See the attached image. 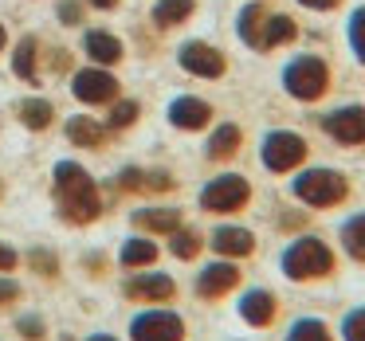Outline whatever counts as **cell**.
Segmentation results:
<instances>
[{"label":"cell","mask_w":365,"mask_h":341,"mask_svg":"<svg viewBox=\"0 0 365 341\" xmlns=\"http://www.w3.org/2000/svg\"><path fill=\"white\" fill-rule=\"evenodd\" d=\"M56 204H59V212H63V220H71V224H91L103 212L95 181H91L87 169L75 165V161H59L56 165Z\"/></svg>","instance_id":"cell-1"},{"label":"cell","mask_w":365,"mask_h":341,"mask_svg":"<svg viewBox=\"0 0 365 341\" xmlns=\"http://www.w3.org/2000/svg\"><path fill=\"white\" fill-rule=\"evenodd\" d=\"M279 267H283V275L291 278V283H318V278H330L334 271H338V255L330 251L326 239L299 236V239H291V247L283 251Z\"/></svg>","instance_id":"cell-2"},{"label":"cell","mask_w":365,"mask_h":341,"mask_svg":"<svg viewBox=\"0 0 365 341\" xmlns=\"http://www.w3.org/2000/svg\"><path fill=\"white\" fill-rule=\"evenodd\" d=\"M291 192H294V200H302L307 208L326 212V208H338L349 200V181L338 169H302L291 181Z\"/></svg>","instance_id":"cell-3"},{"label":"cell","mask_w":365,"mask_h":341,"mask_svg":"<svg viewBox=\"0 0 365 341\" xmlns=\"http://www.w3.org/2000/svg\"><path fill=\"white\" fill-rule=\"evenodd\" d=\"M283 90L299 103H318L330 90V67L318 56H299L283 67Z\"/></svg>","instance_id":"cell-4"},{"label":"cell","mask_w":365,"mask_h":341,"mask_svg":"<svg viewBox=\"0 0 365 341\" xmlns=\"http://www.w3.org/2000/svg\"><path fill=\"white\" fill-rule=\"evenodd\" d=\"M247 200H252V184L240 173H224V177H216V181H208L205 189H200V208L212 212V216L244 212Z\"/></svg>","instance_id":"cell-5"},{"label":"cell","mask_w":365,"mask_h":341,"mask_svg":"<svg viewBox=\"0 0 365 341\" xmlns=\"http://www.w3.org/2000/svg\"><path fill=\"white\" fill-rule=\"evenodd\" d=\"M310 145L302 134H291V130H271L267 137H263V169L267 173H294V169H302V161H307Z\"/></svg>","instance_id":"cell-6"},{"label":"cell","mask_w":365,"mask_h":341,"mask_svg":"<svg viewBox=\"0 0 365 341\" xmlns=\"http://www.w3.org/2000/svg\"><path fill=\"white\" fill-rule=\"evenodd\" d=\"M130 337L134 341H185V322L173 310L153 306V310H142L130 322Z\"/></svg>","instance_id":"cell-7"},{"label":"cell","mask_w":365,"mask_h":341,"mask_svg":"<svg viewBox=\"0 0 365 341\" xmlns=\"http://www.w3.org/2000/svg\"><path fill=\"white\" fill-rule=\"evenodd\" d=\"M240 267H236V259H216V263H208L205 271L197 275V294L205 302H220V298H228L232 290L240 286Z\"/></svg>","instance_id":"cell-8"},{"label":"cell","mask_w":365,"mask_h":341,"mask_svg":"<svg viewBox=\"0 0 365 341\" xmlns=\"http://www.w3.org/2000/svg\"><path fill=\"white\" fill-rule=\"evenodd\" d=\"M322 134L338 145H365V106H338L322 118Z\"/></svg>","instance_id":"cell-9"},{"label":"cell","mask_w":365,"mask_h":341,"mask_svg":"<svg viewBox=\"0 0 365 341\" xmlns=\"http://www.w3.org/2000/svg\"><path fill=\"white\" fill-rule=\"evenodd\" d=\"M177 59H181V67L189 75H197V79H220V75L228 71L224 51H216L212 43H205V40H189L177 51Z\"/></svg>","instance_id":"cell-10"},{"label":"cell","mask_w":365,"mask_h":341,"mask_svg":"<svg viewBox=\"0 0 365 341\" xmlns=\"http://www.w3.org/2000/svg\"><path fill=\"white\" fill-rule=\"evenodd\" d=\"M71 90H75L79 103L103 106V103H114V98H118V79H114L110 71H103V67H87V71L75 75Z\"/></svg>","instance_id":"cell-11"},{"label":"cell","mask_w":365,"mask_h":341,"mask_svg":"<svg viewBox=\"0 0 365 341\" xmlns=\"http://www.w3.org/2000/svg\"><path fill=\"white\" fill-rule=\"evenodd\" d=\"M240 318H244L252 330H271L279 318V298L271 290H263V286H252V290H244V298H240Z\"/></svg>","instance_id":"cell-12"},{"label":"cell","mask_w":365,"mask_h":341,"mask_svg":"<svg viewBox=\"0 0 365 341\" xmlns=\"http://www.w3.org/2000/svg\"><path fill=\"white\" fill-rule=\"evenodd\" d=\"M173 294H177V283L161 271H142L126 283V298L134 302H173Z\"/></svg>","instance_id":"cell-13"},{"label":"cell","mask_w":365,"mask_h":341,"mask_svg":"<svg viewBox=\"0 0 365 341\" xmlns=\"http://www.w3.org/2000/svg\"><path fill=\"white\" fill-rule=\"evenodd\" d=\"M208 243H212V251L220 255V259H247V255L255 251V236L247 228H236V224L216 228Z\"/></svg>","instance_id":"cell-14"},{"label":"cell","mask_w":365,"mask_h":341,"mask_svg":"<svg viewBox=\"0 0 365 341\" xmlns=\"http://www.w3.org/2000/svg\"><path fill=\"white\" fill-rule=\"evenodd\" d=\"M169 122H173L177 130H205L208 122H212V106L197 95H181V98L169 103Z\"/></svg>","instance_id":"cell-15"},{"label":"cell","mask_w":365,"mask_h":341,"mask_svg":"<svg viewBox=\"0 0 365 341\" xmlns=\"http://www.w3.org/2000/svg\"><path fill=\"white\" fill-rule=\"evenodd\" d=\"M267 16H271V9L263 4V0H252V4H244V9H240V24H236V32H240V40H244L247 48L263 51V32H267Z\"/></svg>","instance_id":"cell-16"},{"label":"cell","mask_w":365,"mask_h":341,"mask_svg":"<svg viewBox=\"0 0 365 341\" xmlns=\"http://www.w3.org/2000/svg\"><path fill=\"white\" fill-rule=\"evenodd\" d=\"M134 224L142 231H153V236H173L181 228V212L177 208H138Z\"/></svg>","instance_id":"cell-17"},{"label":"cell","mask_w":365,"mask_h":341,"mask_svg":"<svg viewBox=\"0 0 365 341\" xmlns=\"http://www.w3.org/2000/svg\"><path fill=\"white\" fill-rule=\"evenodd\" d=\"M240 145H244V130L232 126V122H224V126L212 130V137H208V157L212 161H228L240 153Z\"/></svg>","instance_id":"cell-18"},{"label":"cell","mask_w":365,"mask_h":341,"mask_svg":"<svg viewBox=\"0 0 365 341\" xmlns=\"http://www.w3.org/2000/svg\"><path fill=\"white\" fill-rule=\"evenodd\" d=\"M83 48H87L91 63H103V67H110L122 59V43L114 40L110 32H87L83 36Z\"/></svg>","instance_id":"cell-19"},{"label":"cell","mask_w":365,"mask_h":341,"mask_svg":"<svg viewBox=\"0 0 365 341\" xmlns=\"http://www.w3.org/2000/svg\"><path fill=\"white\" fill-rule=\"evenodd\" d=\"M294 40H299V24H294L291 16H283V12H271V16H267V32H263V51H275V48L294 43Z\"/></svg>","instance_id":"cell-20"},{"label":"cell","mask_w":365,"mask_h":341,"mask_svg":"<svg viewBox=\"0 0 365 341\" xmlns=\"http://www.w3.org/2000/svg\"><path fill=\"white\" fill-rule=\"evenodd\" d=\"M118 263L126 271H138V267H153V263H158V243H153V239H130L126 247H122V255H118Z\"/></svg>","instance_id":"cell-21"},{"label":"cell","mask_w":365,"mask_h":341,"mask_svg":"<svg viewBox=\"0 0 365 341\" xmlns=\"http://www.w3.org/2000/svg\"><path fill=\"white\" fill-rule=\"evenodd\" d=\"M67 137H71L75 145H83V149H98V145H106V130L98 126V122L83 118V114L67 122Z\"/></svg>","instance_id":"cell-22"},{"label":"cell","mask_w":365,"mask_h":341,"mask_svg":"<svg viewBox=\"0 0 365 341\" xmlns=\"http://www.w3.org/2000/svg\"><path fill=\"white\" fill-rule=\"evenodd\" d=\"M341 247H346V255L354 263H365V212L349 216L341 224Z\"/></svg>","instance_id":"cell-23"},{"label":"cell","mask_w":365,"mask_h":341,"mask_svg":"<svg viewBox=\"0 0 365 341\" xmlns=\"http://www.w3.org/2000/svg\"><path fill=\"white\" fill-rule=\"evenodd\" d=\"M192 9H197L192 0H158L153 4V20H158V28H177L192 16Z\"/></svg>","instance_id":"cell-24"},{"label":"cell","mask_w":365,"mask_h":341,"mask_svg":"<svg viewBox=\"0 0 365 341\" xmlns=\"http://www.w3.org/2000/svg\"><path fill=\"white\" fill-rule=\"evenodd\" d=\"M283 341H334V330L322 318H299V322H291Z\"/></svg>","instance_id":"cell-25"},{"label":"cell","mask_w":365,"mask_h":341,"mask_svg":"<svg viewBox=\"0 0 365 341\" xmlns=\"http://www.w3.org/2000/svg\"><path fill=\"white\" fill-rule=\"evenodd\" d=\"M51 118H56V110H51V103H43V98H28V103L20 106V122H24L28 130H48Z\"/></svg>","instance_id":"cell-26"},{"label":"cell","mask_w":365,"mask_h":341,"mask_svg":"<svg viewBox=\"0 0 365 341\" xmlns=\"http://www.w3.org/2000/svg\"><path fill=\"white\" fill-rule=\"evenodd\" d=\"M169 239H173V243H169V251H173L177 259H197V255H200V247H205V239H200V231L185 228V224H181V228H177Z\"/></svg>","instance_id":"cell-27"},{"label":"cell","mask_w":365,"mask_h":341,"mask_svg":"<svg viewBox=\"0 0 365 341\" xmlns=\"http://www.w3.org/2000/svg\"><path fill=\"white\" fill-rule=\"evenodd\" d=\"M12 71H16L24 83H36V40H32V36H24V40L16 43V56H12Z\"/></svg>","instance_id":"cell-28"},{"label":"cell","mask_w":365,"mask_h":341,"mask_svg":"<svg viewBox=\"0 0 365 341\" xmlns=\"http://www.w3.org/2000/svg\"><path fill=\"white\" fill-rule=\"evenodd\" d=\"M346 36H349V48H354L357 63L365 67V4H361V9H354V16H349Z\"/></svg>","instance_id":"cell-29"},{"label":"cell","mask_w":365,"mask_h":341,"mask_svg":"<svg viewBox=\"0 0 365 341\" xmlns=\"http://www.w3.org/2000/svg\"><path fill=\"white\" fill-rule=\"evenodd\" d=\"M341 341H365V306H354L341 318Z\"/></svg>","instance_id":"cell-30"},{"label":"cell","mask_w":365,"mask_h":341,"mask_svg":"<svg viewBox=\"0 0 365 341\" xmlns=\"http://www.w3.org/2000/svg\"><path fill=\"white\" fill-rule=\"evenodd\" d=\"M134 122H138V103H130V98H122V103H114V110H110V130L134 126Z\"/></svg>","instance_id":"cell-31"},{"label":"cell","mask_w":365,"mask_h":341,"mask_svg":"<svg viewBox=\"0 0 365 341\" xmlns=\"http://www.w3.org/2000/svg\"><path fill=\"white\" fill-rule=\"evenodd\" d=\"M28 267H36L40 275H59V259L51 251H28Z\"/></svg>","instance_id":"cell-32"},{"label":"cell","mask_w":365,"mask_h":341,"mask_svg":"<svg viewBox=\"0 0 365 341\" xmlns=\"http://www.w3.org/2000/svg\"><path fill=\"white\" fill-rule=\"evenodd\" d=\"M118 189L122 192H145V169H122V173H118Z\"/></svg>","instance_id":"cell-33"},{"label":"cell","mask_w":365,"mask_h":341,"mask_svg":"<svg viewBox=\"0 0 365 341\" xmlns=\"http://www.w3.org/2000/svg\"><path fill=\"white\" fill-rule=\"evenodd\" d=\"M16 330H20V337H28V341H43V318L28 314L16 322Z\"/></svg>","instance_id":"cell-34"},{"label":"cell","mask_w":365,"mask_h":341,"mask_svg":"<svg viewBox=\"0 0 365 341\" xmlns=\"http://www.w3.org/2000/svg\"><path fill=\"white\" fill-rule=\"evenodd\" d=\"M16 298H20V283L0 275V306H9V302H16Z\"/></svg>","instance_id":"cell-35"},{"label":"cell","mask_w":365,"mask_h":341,"mask_svg":"<svg viewBox=\"0 0 365 341\" xmlns=\"http://www.w3.org/2000/svg\"><path fill=\"white\" fill-rule=\"evenodd\" d=\"M302 9H310V12H334L341 4V0H299Z\"/></svg>","instance_id":"cell-36"},{"label":"cell","mask_w":365,"mask_h":341,"mask_svg":"<svg viewBox=\"0 0 365 341\" xmlns=\"http://www.w3.org/2000/svg\"><path fill=\"white\" fill-rule=\"evenodd\" d=\"M59 16H63V24H79V4H71V0H63V4H59Z\"/></svg>","instance_id":"cell-37"},{"label":"cell","mask_w":365,"mask_h":341,"mask_svg":"<svg viewBox=\"0 0 365 341\" xmlns=\"http://www.w3.org/2000/svg\"><path fill=\"white\" fill-rule=\"evenodd\" d=\"M16 267V251H12L9 243H0V275H4V271H12Z\"/></svg>","instance_id":"cell-38"},{"label":"cell","mask_w":365,"mask_h":341,"mask_svg":"<svg viewBox=\"0 0 365 341\" xmlns=\"http://www.w3.org/2000/svg\"><path fill=\"white\" fill-rule=\"evenodd\" d=\"M91 4H95V9H103V12H110L114 4H118V0H91Z\"/></svg>","instance_id":"cell-39"},{"label":"cell","mask_w":365,"mask_h":341,"mask_svg":"<svg viewBox=\"0 0 365 341\" xmlns=\"http://www.w3.org/2000/svg\"><path fill=\"white\" fill-rule=\"evenodd\" d=\"M87 341H118V337H110V333H91Z\"/></svg>","instance_id":"cell-40"},{"label":"cell","mask_w":365,"mask_h":341,"mask_svg":"<svg viewBox=\"0 0 365 341\" xmlns=\"http://www.w3.org/2000/svg\"><path fill=\"white\" fill-rule=\"evenodd\" d=\"M0 51H4V28H0Z\"/></svg>","instance_id":"cell-41"}]
</instances>
